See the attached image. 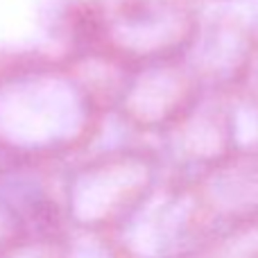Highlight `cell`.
<instances>
[{"mask_svg": "<svg viewBox=\"0 0 258 258\" xmlns=\"http://www.w3.org/2000/svg\"><path fill=\"white\" fill-rule=\"evenodd\" d=\"M107 125L75 61L32 59L0 75V152L16 163L63 165L100 145Z\"/></svg>", "mask_w": 258, "mask_h": 258, "instance_id": "cell-1", "label": "cell"}, {"mask_svg": "<svg viewBox=\"0 0 258 258\" xmlns=\"http://www.w3.org/2000/svg\"><path fill=\"white\" fill-rule=\"evenodd\" d=\"M165 179L154 143L129 141L91 147L59 168L63 229L113 233Z\"/></svg>", "mask_w": 258, "mask_h": 258, "instance_id": "cell-2", "label": "cell"}, {"mask_svg": "<svg viewBox=\"0 0 258 258\" xmlns=\"http://www.w3.org/2000/svg\"><path fill=\"white\" fill-rule=\"evenodd\" d=\"M197 27L195 12L179 3H127L102 16L89 50H98L125 68L179 59Z\"/></svg>", "mask_w": 258, "mask_h": 258, "instance_id": "cell-3", "label": "cell"}, {"mask_svg": "<svg viewBox=\"0 0 258 258\" xmlns=\"http://www.w3.org/2000/svg\"><path fill=\"white\" fill-rule=\"evenodd\" d=\"M202 93L204 89L181 57L141 63L125 71L109 118L132 138L152 143L168 132Z\"/></svg>", "mask_w": 258, "mask_h": 258, "instance_id": "cell-4", "label": "cell"}, {"mask_svg": "<svg viewBox=\"0 0 258 258\" xmlns=\"http://www.w3.org/2000/svg\"><path fill=\"white\" fill-rule=\"evenodd\" d=\"M152 143L161 156L165 177L190 183L204 170L238 150L231 93L204 91L168 132Z\"/></svg>", "mask_w": 258, "mask_h": 258, "instance_id": "cell-5", "label": "cell"}, {"mask_svg": "<svg viewBox=\"0 0 258 258\" xmlns=\"http://www.w3.org/2000/svg\"><path fill=\"white\" fill-rule=\"evenodd\" d=\"M204 231L190 183L165 177L113 236L132 258H183Z\"/></svg>", "mask_w": 258, "mask_h": 258, "instance_id": "cell-6", "label": "cell"}, {"mask_svg": "<svg viewBox=\"0 0 258 258\" xmlns=\"http://www.w3.org/2000/svg\"><path fill=\"white\" fill-rule=\"evenodd\" d=\"M204 229L258 222V147H240L190 181Z\"/></svg>", "mask_w": 258, "mask_h": 258, "instance_id": "cell-7", "label": "cell"}, {"mask_svg": "<svg viewBox=\"0 0 258 258\" xmlns=\"http://www.w3.org/2000/svg\"><path fill=\"white\" fill-rule=\"evenodd\" d=\"M183 61L204 91L236 93L247 89L258 66V36L238 25L197 27Z\"/></svg>", "mask_w": 258, "mask_h": 258, "instance_id": "cell-8", "label": "cell"}, {"mask_svg": "<svg viewBox=\"0 0 258 258\" xmlns=\"http://www.w3.org/2000/svg\"><path fill=\"white\" fill-rule=\"evenodd\" d=\"M258 251V222L206 229L183 258H251Z\"/></svg>", "mask_w": 258, "mask_h": 258, "instance_id": "cell-9", "label": "cell"}, {"mask_svg": "<svg viewBox=\"0 0 258 258\" xmlns=\"http://www.w3.org/2000/svg\"><path fill=\"white\" fill-rule=\"evenodd\" d=\"M63 258H132L113 233L66 229Z\"/></svg>", "mask_w": 258, "mask_h": 258, "instance_id": "cell-10", "label": "cell"}, {"mask_svg": "<svg viewBox=\"0 0 258 258\" xmlns=\"http://www.w3.org/2000/svg\"><path fill=\"white\" fill-rule=\"evenodd\" d=\"M66 229H34L0 251V258H63Z\"/></svg>", "mask_w": 258, "mask_h": 258, "instance_id": "cell-11", "label": "cell"}, {"mask_svg": "<svg viewBox=\"0 0 258 258\" xmlns=\"http://www.w3.org/2000/svg\"><path fill=\"white\" fill-rule=\"evenodd\" d=\"M247 89H249L251 93H254L256 98H258V73H256L254 77H251V82H249V86H247Z\"/></svg>", "mask_w": 258, "mask_h": 258, "instance_id": "cell-12", "label": "cell"}, {"mask_svg": "<svg viewBox=\"0 0 258 258\" xmlns=\"http://www.w3.org/2000/svg\"><path fill=\"white\" fill-rule=\"evenodd\" d=\"M251 258H258V251H256V254H254V256H251Z\"/></svg>", "mask_w": 258, "mask_h": 258, "instance_id": "cell-13", "label": "cell"}, {"mask_svg": "<svg viewBox=\"0 0 258 258\" xmlns=\"http://www.w3.org/2000/svg\"><path fill=\"white\" fill-rule=\"evenodd\" d=\"M256 73H258V66H256ZM256 73H254V75H256Z\"/></svg>", "mask_w": 258, "mask_h": 258, "instance_id": "cell-14", "label": "cell"}]
</instances>
